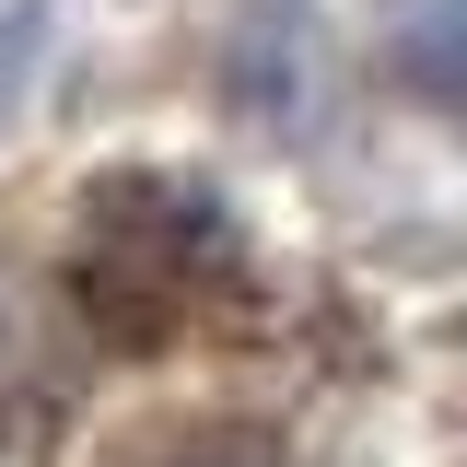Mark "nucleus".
Returning <instances> with one entry per match:
<instances>
[{"label":"nucleus","instance_id":"obj_1","mask_svg":"<svg viewBox=\"0 0 467 467\" xmlns=\"http://www.w3.org/2000/svg\"><path fill=\"white\" fill-rule=\"evenodd\" d=\"M245 292V234L211 187H175V175H106L82 199L70 234V304L82 327L117 350H164L199 316H223Z\"/></svg>","mask_w":467,"mask_h":467},{"label":"nucleus","instance_id":"obj_2","mask_svg":"<svg viewBox=\"0 0 467 467\" xmlns=\"http://www.w3.org/2000/svg\"><path fill=\"white\" fill-rule=\"evenodd\" d=\"M398 82L420 106L467 117V0H409L398 12Z\"/></svg>","mask_w":467,"mask_h":467},{"label":"nucleus","instance_id":"obj_4","mask_svg":"<svg viewBox=\"0 0 467 467\" xmlns=\"http://www.w3.org/2000/svg\"><path fill=\"white\" fill-rule=\"evenodd\" d=\"M24 58H36V24H0V94L24 82Z\"/></svg>","mask_w":467,"mask_h":467},{"label":"nucleus","instance_id":"obj_3","mask_svg":"<svg viewBox=\"0 0 467 467\" xmlns=\"http://www.w3.org/2000/svg\"><path fill=\"white\" fill-rule=\"evenodd\" d=\"M152 467H292L269 432H245V420H211V432H187V444H164Z\"/></svg>","mask_w":467,"mask_h":467}]
</instances>
